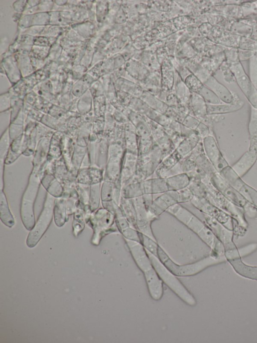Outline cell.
<instances>
[{
    "instance_id": "6da1fadb",
    "label": "cell",
    "mask_w": 257,
    "mask_h": 343,
    "mask_svg": "<svg viewBox=\"0 0 257 343\" xmlns=\"http://www.w3.org/2000/svg\"><path fill=\"white\" fill-rule=\"evenodd\" d=\"M124 239L135 263L144 274L151 296L154 300H160L163 295L162 282L145 248L140 242Z\"/></svg>"
},
{
    "instance_id": "7a4b0ae2",
    "label": "cell",
    "mask_w": 257,
    "mask_h": 343,
    "mask_svg": "<svg viewBox=\"0 0 257 343\" xmlns=\"http://www.w3.org/2000/svg\"><path fill=\"white\" fill-rule=\"evenodd\" d=\"M167 212L196 233L212 250L220 244L206 224L180 204L173 205Z\"/></svg>"
},
{
    "instance_id": "3957f363",
    "label": "cell",
    "mask_w": 257,
    "mask_h": 343,
    "mask_svg": "<svg viewBox=\"0 0 257 343\" xmlns=\"http://www.w3.org/2000/svg\"><path fill=\"white\" fill-rule=\"evenodd\" d=\"M43 176V174L32 170L28 185L21 199V218L24 226L28 230H31L36 223L34 206Z\"/></svg>"
},
{
    "instance_id": "277c9868",
    "label": "cell",
    "mask_w": 257,
    "mask_h": 343,
    "mask_svg": "<svg viewBox=\"0 0 257 343\" xmlns=\"http://www.w3.org/2000/svg\"><path fill=\"white\" fill-rule=\"evenodd\" d=\"M146 250L160 279L185 302L189 305H195V299L175 277V275L166 267L158 256Z\"/></svg>"
},
{
    "instance_id": "5b68a950",
    "label": "cell",
    "mask_w": 257,
    "mask_h": 343,
    "mask_svg": "<svg viewBox=\"0 0 257 343\" xmlns=\"http://www.w3.org/2000/svg\"><path fill=\"white\" fill-rule=\"evenodd\" d=\"M86 223L93 230L91 243L95 245H98L106 234L117 229L114 228V214L103 207L92 212Z\"/></svg>"
},
{
    "instance_id": "8992f818",
    "label": "cell",
    "mask_w": 257,
    "mask_h": 343,
    "mask_svg": "<svg viewBox=\"0 0 257 343\" xmlns=\"http://www.w3.org/2000/svg\"><path fill=\"white\" fill-rule=\"evenodd\" d=\"M55 200V197L47 193L41 213L27 238L26 244L28 247H35L49 226L53 217Z\"/></svg>"
},
{
    "instance_id": "52a82bcc",
    "label": "cell",
    "mask_w": 257,
    "mask_h": 343,
    "mask_svg": "<svg viewBox=\"0 0 257 343\" xmlns=\"http://www.w3.org/2000/svg\"><path fill=\"white\" fill-rule=\"evenodd\" d=\"M158 256L169 270L179 276L194 275L220 261L211 255L191 264L180 266L174 263L160 245L158 246Z\"/></svg>"
},
{
    "instance_id": "ba28073f",
    "label": "cell",
    "mask_w": 257,
    "mask_h": 343,
    "mask_svg": "<svg viewBox=\"0 0 257 343\" xmlns=\"http://www.w3.org/2000/svg\"><path fill=\"white\" fill-rule=\"evenodd\" d=\"M125 150L118 143L108 146V158L104 168V180L120 184V175Z\"/></svg>"
},
{
    "instance_id": "9c48e42d",
    "label": "cell",
    "mask_w": 257,
    "mask_h": 343,
    "mask_svg": "<svg viewBox=\"0 0 257 343\" xmlns=\"http://www.w3.org/2000/svg\"><path fill=\"white\" fill-rule=\"evenodd\" d=\"M229 66L238 87L251 106L257 109V89L245 73L241 63L238 61L229 65Z\"/></svg>"
},
{
    "instance_id": "30bf717a",
    "label": "cell",
    "mask_w": 257,
    "mask_h": 343,
    "mask_svg": "<svg viewBox=\"0 0 257 343\" xmlns=\"http://www.w3.org/2000/svg\"><path fill=\"white\" fill-rule=\"evenodd\" d=\"M219 174L247 202L257 207V191L243 182L231 166L228 165Z\"/></svg>"
},
{
    "instance_id": "8fae6325",
    "label": "cell",
    "mask_w": 257,
    "mask_h": 343,
    "mask_svg": "<svg viewBox=\"0 0 257 343\" xmlns=\"http://www.w3.org/2000/svg\"><path fill=\"white\" fill-rule=\"evenodd\" d=\"M132 200L136 213L137 229L140 233L157 241L151 228V224L158 218L149 212L142 196Z\"/></svg>"
},
{
    "instance_id": "7c38bea8",
    "label": "cell",
    "mask_w": 257,
    "mask_h": 343,
    "mask_svg": "<svg viewBox=\"0 0 257 343\" xmlns=\"http://www.w3.org/2000/svg\"><path fill=\"white\" fill-rule=\"evenodd\" d=\"M78 202V198L73 197L55 199L53 217L57 226L62 227L69 220V216L76 210Z\"/></svg>"
},
{
    "instance_id": "4fadbf2b",
    "label": "cell",
    "mask_w": 257,
    "mask_h": 343,
    "mask_svg": "<svg viewBox=\"0 0 257 343\" xmlns=\"http://www.w3.org/2000/svg\"><path fill=\"white\" fill-rule=\"evenodd\" d=\"M209 181L216 190L235 205L244 207L248 202L219 173L216 172L212 175Z\"/></svg>"
},
{
    "instance_id": "5bb4252c",
    "label": "cell",
    "mask_w": 257,
    "mask_h": 343,
    "mask_svg": "<svg viewBox=\"0 0 257 343\" xmlns=\"http://www.w3.org/2000/svg\"><path fill=\"white\" fill-rule=\"evenodd\" d=\"M203 152L216 172L219 173L228 165L223 157L215 138L211 135L202 139Z\"/></svg>"
},
{
    "instance_id": "9a60e30c",
    "label": "cell",
    "mask_w": 257,
    "mask_h": 343,
    "mask_svg": "<svg viewBox=\"0 0 257 343\" xmlns=\"http://www.w3.org/2000/svg\"><path fill=\"white\" fill-rule=\"evenodd\" d=\"M190 203L204 215L214 218L223 225H228L231 222V219L228 214L204 198L194 196Z\"/></svg>"
},
{
    "instance_id": "2e32d148",
    "label": "cell",
    "mask_w": 257,
    "mask_h": 343,
    "mask_svg": "<svg viewBox=\"0 0 257 343\" xmlns=\"http://www.w3.org/2000/svg\"><path fill=\"white\" fill-rule=\"evenodd\" d=\"M103 170L96 165L80 168L76 182L77 184L90 186L101 183L104 180Z\"/></svg>"
},
{
    "instance_id": "e0dca14e",
    "label": "cell",
    "mask_w": 257,
    "mask_h": 343,
    "mask_svg": "<svg viewBox=\"0 0 257 343\" xmlns=\"http://www.w3.org/2000/svg\"><path fill=\"white\" fill-rule=\"evenodd\" d=\"M139 155L125 151L120 175L121 187L130 183L135 177Z\"/></svg>"
},
{
    "instance_id": "ac0fdd59",
    "label": "cell",
    "mask_w": 257,
    "mask_h": 343,
    "mask_svg": "<svg viewBox=\"0 0 257 343\" xmlns=\"http://www.w3.org/2000/svg\"><path fill=\"white\" fill-rule=\"evenodd\" d=\"M178 204L171 191L159 195L153 200L148 208L149 212L159 219V217L173 205Z\"/></svg>"
},
{
    "instance_id": "d6986e66",
    "label": "cell",
    "mask_w": 257,
    "mask_h": 343,
    "mask_svg": "<svg viewBox=\"0 0 257 343\" xmlns=\"http://www.w3.org/2000/svg\"><path fill=\"white\" fill-rule=\"evenodd\" d=\"M203 84L213 91L221 102L225 104L234 102L235 96L233 94L213 75H210Z\"/></svg>"
},
{
    "instance_id": "ffe728a7",
    "label": "cell",
    "mask_w": 257,
    "mask_h": 343,
    "mask_svg": "<svg viewBox=\"0 0 257 343\" xmlns=\"http://www.w3.org/2000/svg\"><path fill=\"white\" fill-rule=\"evenodd\" d=\"M41 183L48 193L55 198H61L64 193V188L53 174L45 171Z\"/></svg>"
},
{
    "instance_id": "44dd1931",
    "label": "cell",
    "mask_w": 257,
    "mask_h": 343,
    "mask_svg": "<svg viewBox=\"0 0 257 343\" xmlns=\"http://www.w3.org/2000/svg\"><path fill=\"white\" fill-rule=\"evenodd\" d=\"M244 103L235 97L234 102L231 104L210 105L207 104V115H215L228 114L239 110L243 106Z\"/></svg>"
},
{
    "instance_id": "7402d4cb",
    "label": "cell",
    "mask_w": 257,
    "mask_h": 343,
    "mask_svg": "<svg viewBox=\"0 0 257 343\" xmlns=\"http://www.w3.org/2000/svg\"><path fill=\"white\" fill-rule=\"evenodd\" d=\"M256 159L257 155L248 150L231 166V168L241 178L251 168Z\"/></svg>"
},
{
    "instance_id": "603a6c76",
    "label": "cell",
    "mask_w": 257,
    "mask_h": 343,
    "mask_svg": "<svg viewBox=\"0 0 257 343\" xmlns=\"http://www.w3.org/2000/svg\"><path fill=\"white\" fill-rule=\"evenodd\" d=\"M189 104L193 116L201 121L206 118L207 103L199 94L192 93Z\"/></svg>"
},
{
    "instance_id": "cb8c5ba5",
    "label": "cell",
    "mask_w": 257,
    "mask_h": 343,
    "mask_svg": "<svg viewBox=\"0 0 257 343\" xmlns=\"http://www.w3.org/2000/svg\"><path fill=\"white\" fill-rule=\"evenodd\" d=\"M200 137L196 132L184 138L178 144L175 150L183 159L188 156L200 142Z\"/></svg>"
},
{
    "instance_id": "d4e9b609",
    "label": "cell",
    "mask_w": 257,
    "mask_h": 343,
    "mask_svg": "<svg viewBox=\"0 0 257 343\" xmlns=\"http://www.w3.org/2000/svg\"><path fill=\"white\" fill-rule=\"evenodd\" d=\"M248 130L249 136L248 150L257 155V109L251 106Z\"/></svg>"
},
{
    "instance_id": "484cf974",
    "label": "cell",
    "mask_w": 257,
    "mask_h": 343,
    "mask_svg": "<svg viewBox=\"0 0 257 343\" xmlns=\"http://www.w3.org/2000/svg\"><path fill=\"white\" fill-rule=\"evenodd\" d=\"M169 191H178L186 188L190 185L191 180L186 173H180L166 178Z\"/></svg>"
},
{
    "instance_id": "4316f807",
    "label": "cell",
    "mask_w": 257,
    "mask_h": 343,
    "mask_svg": "<svg viewBox=\"0 0 257 343\" xmlns=\"http://www.w3.org/2000/svg\"><path fill=\"white\" fill-rule=\"evenodd\" d=\"M119 206L131 226L137 229L136 213L133 200L121 197Z\"/></svg>"
},
{
    "instance_id": "83f0119b",
    "label": "cell",
    "mask_w": 257,
    "mask_h": 343,
    "mask_svg": "<svg viewBox=\"0 0 257 343\" xmlns=\"http://www.w3.org/2000/svg\"><path fill=\"white\" fill-rule=\"evenodd\" d=\"M0 214L1 220L6 226L11 228L15 225V219L10 211L6 196L3 190H1L0 194Z\"/></svg>"
},
{
    "instance_id": "f1b7e54d",
    "label": "cell",
    "mask_w": 257,
    "mask_h": 343,
    "mask_svg": "<svg viewBox=\"0 0 257 343\" xmlns=\"http://www.w3.org/2000/svg\"><path fill=\"white\" fill-rule=\"evenodd\" d=\"M85 223L84 207L79 201L77 208L73 214L72 222L73 233L75 237L78 236L83 231Z\"/></svg>"
},
{
    "instance_id": "f546056e",
    "label": "cell",
    "mask_w": 257,
    "mask_h": 343,
    "mask_svg": "<svg viewBox=\"0 0 257 343\" xmlns=\"http://www.w3.org/2000/svg\"><path fill=\"white\" fill-rule=\"evenodd\" d=\"M141 182L133 179L130 183L122 187L121 197L126 199H133L143 196Z\"/></svg>"
},
{
    "instance_id": "4dcf8cb0",
    "label": "cell",
    "mask_w": 257,
    "mask_h": 343,
    "mask_svg": "<svg viewBox=\"0 0 257 343\" xmlns=\"http://www.w3.org/2000/svg\"><path fill=\"white\" fill-rule=\"evenodd\" d=\"M141 97V99L151 108L160 113L165 114L169 108V107L166 103L158 99L149 92H143Z\"/></svg>"
},
{
    "instance_id": "1f68e13d",
    "label": "cell",
    "mask_w": 257,
    "mask_h": 343,
    "mask_svg": "<svg viewBox=\"0 0 257 343\" xmlns=\"http://www.w3.org/2000/svg\"><path fill=\"white\" fill-rule=\"evenodd\" d=\"M125 151L138 155L139 140L136 130H125Z\"/></svg>"
},
{
    "instance_id": "d6a6232c",
    "label": "cell",
    "mask_w": 257,
    "mask_h": 343,
    "mask_svg": "<svg viewBox=\"0 0 257 343\" xmlns=\"http://www.w3.org/2000/svg\"><path fill=\"white\" fill-rule=\"evenodd\" d=\"M101 183L91 185L90 190L89 206L92 212L97 210L101 201Z\"/></svg>"
},
{
    "instance_id": "836d02e7",
    "label": "cell",
    "mask_w": 257,
    "mask_h": 343,
    "mask_svg": "<svg viewBox=\"0 0 257 343\" xmlns=\"http://www.w3.org/2000/svg\"><path fill=\"white\" fill-rule=\"evenodd\" d=\"M11 144L8 127L5 130L1 136L0 141V159L1 166H3V163L9 151Z\"/></svg>"
},
{
    "instance_id": "e575fe53",
    "label": "cell",
    "mask_w": 257,
    "mask_h": 343,
    "mask_svg": "<svg viewBox=\"0 0 257 343\" xmlns=\"http://www.w3.org/2000/svg\"><path fill=\"white\" fill-rule=\"evenodd\" d=\"M152 191L153 195L169 191L166 178L158 177L152 178Z\"/></svg>"
},
{
    "instance_id": "d590c367",
    "label": "cell",
    "mask_w": 257,
    "mask_h": 343,
    "mask_svg": "<svg viewBox=\"0 0 257 343\" xmlns=\"http://www.w3.org/2000/svg\"><path fill=\"white\" fill-rule=\"evenodd\" d=\"M75 189L78 194L79 202L84 207L89 206L90 186L77 183Z\"/></svg>"
},
{
    "instance_id": "8d00e7d4",
    "label": "cell",
    "mask_w": 257,
    "mask_h": 343,
    "mask_svg": "<svg viewBox=\"0 0 257 343\" xmlns=\"http://www.w3.org/2000/svg\"><path fill=\"white\" fill-rule=\"evenodd\" d=\"M194 196L205 198L207 193L206 185L201 180L192 181L188 187Z\"/></svg>"
},
{
    "instance_id": "74e56055",
    "label": "cell",
    "mask_w": 257,
    "mask_h": 343,
    "mask_svg": "<svg viewBox=\"0 0 257 343\" xmlns=\"http://www.w3.org/2000/svg\"><path fill=\"white\" fill-rule=\"evenodd\" d=\"M198 94L204 99L207 104L218 105L221 104V101L215 93L204 84Z\"/></svg>"
},
{
    "instance_id": "f35d334b",
    "label": "cell",
    "mask_w": 257,
    "mask_h": 343,
    "mask_svg": "<svg viewBox=\"0 0 257 343\" xmlns=\"http://www.w3.org/2000/svg\"><path fill=\"white\" fill-rule=\"evenodd\" d=\"M191 93H198L204 85L201 81L194 74H190L183 80Z\"/></svg>"
},
{
    "instance_id": "ab89813d",
    "label": "cell",
    "mask_w": 257,
    "mask_h": 343,
    "mask_svg": "<svg viewBox=\"0 0 257 343\" xmlns=\"http://www.w3.org/2000/svg\"><path fill=\"white\" fill-rule=\"evenodd\" d=\"M138 155L142 156L149 153L154 145V140L152 136L139 137Z\"/></svg>"
},
{
    "instance_id": "60d3db41",
    "label": "cell",
    "mask_w": 257,
    "mask_h": 343,
    "mask_svg": "<svg viewBox=\"0 0 257 343\" xmlns=\"http://www.w3.org/2000/svg\"><path fill=\"white\" fill-rule=\"evenodd\" d=\"M176 96L179 100L183 103H189L192 93L187 87L184 81L178 82L176 86Z\"/></svg>"
},
{
    "instance_id": "b9f144b4",
    "label": "cell",
    "mask_w": 257,
    "mask_h": 343,
    "mask_svg": "<svg viewBox=\"0 0 257 343\" xmlns=\"http://www.w3.org/2000/svg\"><path fill=\"white\" fill-rule=\"evenodd\" d=\"M114 215L115 223L118 230L120 233L127 228L131 227L119 206L115 209Z\"/></svg>"
},
{
    "instance_id": "7bdbcfd3",
    "label": "cell",
    "mask_w": 257,
    "mask_h": 343,
    "mask_svg": "<svg viewBox=\"0 0 257 343\" xmlns=\"http://www.w3.org/2000/svg\"><path fill=\"white\" fill-rule=\"evenodd\" d=\"M141 243L146 250L158 256V246L157 241L140 233Z\"/></svg>"
},
{
    "instance_id": "ee69618b",
    "label": "cell",
    "mask_w": 257,
    "mask_h": 343,
    "mask_svg": "<svg viewBox=\"0 0 257 343\" xmlns=\"http://www.w3.org/2000/svg\"><path fill=\"white\" fill-rule=\"evenodd\" d=\"M250 80L257 89V54L249 59V75Z\"/></svg>"
},
{
    "instance_id": "f6af8a7d",
    "label": "cell",
    "mask_w": 257,
    "mask_h": 343,
    "mask_svg": "<svg viewBox=\"0 0 257 343\" xmlns=\"http://www.w3.org/2000/svg\"><path fill=\"white\" fill-rule=\"evenodd\" d=\"M239 46L240 49L254 51L257 50V41L253 39L241 37Z\"/></svg>"
},
{
    "instance_id": "bcb514c9",
    "label": "cell",
    "mask_w": 257,
    "mask_h": 343,
    "mask_svg": "<svg viewBox=\"0 0 257 343\" xmlns=\"http://www.w3.org/2000/svg\"><path fill=\"white\" fill-rule=\"evenodd\" d=\"M121 233L124 238L141 242L140 232L132 227L127 228Z\"/></svg>"
},
{
    "instance_id": "7dc6e473",
    "label": "cell",
    "mask_w": 257,
    "mask_h": 343,
    "mask_svg": "<svg viewBox=\"0 0 257 343\" xmlns=\"http://www.w3.org/2000/svg\"><path fill=\"white\" fill-rule=\"evenodd\" d=\"M200 121L195 116L187 114L181 123L186 127L195 131Z\"/></svg>"
},
{
    "instance_id": "c3c4849f",
    "label": "cell",
    "mask_w": 257,
    "mask_h": 343,
    "mask_svg": "<svg viewBox=\"0 0 257 343\" xmlns=\"http://www.w3.org/2000/svg\"><path fill=\"white\" fill-rule=\"evenodd\" d=\"M179 204L190 202L194 197V194L188 187L178 191Z\"/></svg>"
},
{
    "instance_id": "681fc988",
    "label": "cell",
    "mask_w": 257,
    "mask_h": 343,
    "mask_svg": "<svg viewBox=\"0 0 257 343\" xmlns=\"http://www.w3.org/2000/svg\"><path fill=\"white\" fill-rule=\"evenodd\" d=\"M225 58L227 60V63L229 65L239 61L238 50L233 48L226 50L225 53Z\"/></svg>"
},
{
    "instance_id": "f907efd6",
    "label": "cell",
    "mask_w": 257,
    "mask_h": 343,
    "mask_svg": "<svg viewBox=\"0 0 257 343\" xmlns=\"http://www.w3.org/2000/svg\"><path fill=\"white\" fill-rule=\"evenodd\" d=\"M11 106V100L9 93H6L1 95V112L9 109Z\"/></svg>"
},
{
    "instance_id": "816d5d0a",
    "label": "cell",
    "mask_w": 257,
    "mask_h": 343,
    "mask_svg": "<svg viewBox=\"0 0 257 343\" xmlns=\"http://www.w3.org/2000/svg\"><path fill=\"white\" fill-rule=\"evenodd\" d=\"M195 131L202 139L210 135V130L208 126L204 122L202 121H200Z\"/></svg>"
},
{
    "instance_id": "f5cc1de1",
    "label": "cell",
    "mask_w": 257,
    "mask_h": 343,
    "mask_svg": "<svg viewBox=\"0 0 257 343\" xmlns=\"http://www.w3.org/2000/svg\"><path fill=\"white\" fill-rule=\"evenodd\" d=\"M238 59L240 61H244L247 59H249L254 54V51L238 49Z\"/></svg>"
},
{
    "instance_id": "db71d44e",
    "label": "cell",
    "mask_w": 257,
    "mask_h": 343,
    "mask_svg": "<svg viewBox=\"0 0 257 343\" xmlns=\"http://www.w3.org/2000/svg\"><path fill=\"white\" fill-rule=\"evenodd\" d=\"M223 75L224 76V79L226 80L228 82H230L232 79L234 78V75L230 70L229 66H226L225 65V67H223Z\"/></svg>"
},
{
    "instance_id": "11a10c76",
    "label": "cell",
    "mask_w": 257,
    "mask_h": 343,
    "mask_svg": "<svg viewBox=\"0 0 257 343\" xmlns=\"http://www.w3.org/2000/svg\"><path fill=\"white\" fill-rule=\"evenodd\" d=\"M26 1H19L15 2L13 5L14 9L18 12H23L26 7Z\"/></svg>"
},
{
    "instance_id": "9f6ffc18",
    "label": "cell",
    "mask_w": 257,
    "mask_h": 343,
    "mask_svg": "<svg viewBox=\"0 0 257 343\" xmlns=\"http://www.w3.org/2000/svg\"><path fill=\"white\" fill-rule=\"evenodd\" d=\"M252 36L253 40L257 41V29L252 30Z\"/></svg>"
},
{
    "instance_id": "6f0895ef",
    "label": "cell",
    "mask_w": 257,
    "mask_h": 343,
    "mask_svg": "<svg viewBox=\"0 0 257 343\" xmlns=\"http://www.w3.org/2000/svg\"><path fill=\"white\" fill-rule=\"evenodd\" d=\"M41 6H42V7H44V8L42 9V10L44 11L45 10V9H44V3H42V4ZM45 10H49V8H47V7H45Z\"/></svg>"
}]
</instances>
